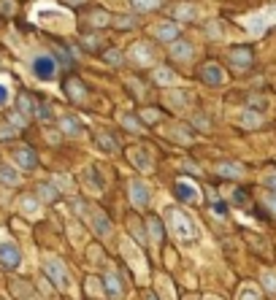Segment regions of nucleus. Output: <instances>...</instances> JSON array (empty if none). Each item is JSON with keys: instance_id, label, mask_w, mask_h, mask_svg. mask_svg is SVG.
I'll return each instance as SVG.
<instances>
[{"instance_id": "nucleus-8", "label": "nucleus", "mask_w": 276, "mask_h": 300, "mask_svg": "<svg viewBox=\"0 0 276 300\" xmlns=\"http://www.w3.org/2000/svg\"><path fill=\"white\" fill-rule=\"evenodd\" d=\"M203 81H206V84H214V87H219V84L225 81V73L219 71L217 62H209V65L203 68Z\"/></svg>"}, {"instance_id": "nucleus-35", "label": "nucleus", "mask_w": 276, "mask_h": 300, "mask_svg": "<svg viewBox=\"0 0 276 300\" xmlns=\"http://www.w3.org/2000/svg\"><path fill=\"white\" fill-rule=\"evenodd\" d=\"M265 203H268V208L276 214V195H265Z\"/></svg>"}, {"instance_id": "nucleus-6", "label": "nucleus", "mask_w": 276, "mask_h": 300, "mask_svg": "<svg viewBox=\"0 0 276 300\" xmlns=\"http://www.w3.org/2000/svg\"><path fill=\"white\" fill-rule=\"evenodd\" d=\"M176 198L182 200V203H198V189L192 187V184L187 181H176Z\"/></svg>"}, {"instance_id": "nucleus-17", "label": "nucleus", "mask_w": 276, "mask_h": 300, "mask_svg": "<svg viewBox=\"0 0 276 300\" xmlns=\"http://www.w3.org/2000/svg\"><path fill=\"white\" fill-rule=\"evenodd\" d=\"M68 95H71L73 100H84V87H82V81H76V79H71V81H68Z\"/></svg>"}, {"instance_id": "nucleus-38", "label": "nucleus", "mask_w": 276, "mask_h": 300, "mask_svg": "<svg viewBox=\"0 0 276 300\" xmlns=\"http://www.w3.org/2000/svg\"><path fill=\"white\" fill-rule=\"evenodd\" d=\"M265 184H268V187H274V189H276V173H271V176H265Z\"/></svg>"}, {"instance_id": "nucleus-2", "label": "nucleus", "mask_w": 276, "mask_h": 300, "mask_svg": "<svg viewBox=\"0 0 276 300\" xmlns=\"http://www.w3.org/2000/svg\"><path fill=\"white\" fill-rule=\"evenodd\" d=\"M43 273H46V276H49V281H52L57 289H68V287H71V279H68V271L63 268V262H60V260H54V257L43 260Z\"/></svg>"}, {"instance_id": "nucleus-12", "label": "nucleus", "mask_w": 276, "mask_h": 300, "mask_svg": "<svg viewBox=\"0 0 276 300\" xmlns=\"http://www.w3.org/2000/svg\"><path fill=\"white\" fill-rule=\"evenodd\" d=\"M214 171L219 173V176H225V179H238L241 173H244V165H235V162H219Z\"/></svg>"}, {"instance_id": "nucleus-24", "label": "nucleus", "mask_w": 276, "mask_h": 300, "mask_svg": "<svg viewBox=\"0 0 276 300\" xmlns=\"http://www.w3.org/2000/svg\"><path fill=\"white\" fill-rule=\"evenodd\" d=\"M154 79H157L160 84H173V71H168V68H157V71H154Z\"/></svg>"}, {"instance_id": "nucleus-41", "label": "nucleus", "mask_w": 276, "mask_h": 300, "mask_svg": "<svg viewBox=\"0 0 276 300\" xmlns=\"http://www.w3.org/2000/svg\"><path fill=\"white\" fill-rule=\"evenodd\" d=\"M68 6H79V3H84V0H65Z\"/></svg>"}, {"instance_id": "nucleus-42", "label": "nucleus", "mask_w": 276, "mask_h": 300, "mask_svg": "<svg viewBox=\"0 0 276 300\" xmlns=\"http://www.w3.org/2000/svg\"><path fill=\"white\" fill-rule=\"evenodd\" d=\"M147 300H157V298H154V295H149V298H147Z\"/></svg>"}, {"instance_id": "nucleus-5", "label": "nucleus", "mask_w": 276, "mask_h": 300, "mask_svg": "<svg viewBox=\"0 0 276 300\" xmlns=\"http://www.w3.org/2000/svg\"><path fill=\"white\" fill-rule=\"evenodd\" d=\"M130 192H133V203L138 208H144V206H149V200H152V195H149V187L144 181H130Z\"/></svg>"}, {"instance_id": "nucleus-32", "label": "nucleus", "mask_w": 276, "mask_h": 300, "mask_svg": "<svg viewBox=\"0 0 276 300\" xmlns=\"http://www.w3.org/2000/svg\"><path fill=\"white\" fill-rule=\"evenodd\" d=\"M117 24H119V27H133L135 19L133 17H117Z\"/></svg>"}, {"instance_id": "nucleus-36", "label": "nucleus", "mask_w": 276, "mask_h": 300, "mask_svg": "<svg viewBox=\"0 0 276 300\" xmlns=\"http://www.w3.org/2000/svg\"><path fill=\"white\" fill-rule=\"evenodd\" d=\"M244 195H247V192H244V189H241V192H235V195H233V203H238V206H241V203L247 200V198H244Z\"/></svg>"}, {"instance_id": "nucleus-39", "label": "nucleus", "mask_w": 276, "mask_h": 300, "mask_svg": "<svg viewBox=\"0 0 276 300\" xmlns=\"http://www.w3.org/2000/svg\"><path fill=\"white\" fill-rule=\"evenodd\" d=\"M144 119H149V122H154V119H157V114H154V111H144Z\"/></svg>"}, {"instance_id": "nucleus-4", "label": "nucleus", "mask_w": 276, "mask_h": 300, "mask_svg": "<svg viewBox=\"0 0 276 300\" xmlns=\"http://www.w3.org/2000/svg\"><path fill=\"white\" fill-rule=\"evenodd\" d=\"M19 262H22V252H19L17 243H11V241L0 243V265L14 271V268H19Z\"/></svg>"}, {"instance_id": "nucleus-7", "label": "nucleus", "mask_w": 276, "mask_h": 300, "mask_svg": "<svg viewBox=\"0 0 276 300\" xmlns=\"http://www.w3.org/2000/svg\"><path fill=\"white\" fill-rule=\"evenodd\" d=\"M14 160H17V162L22 165V168H36V165H38L36 152H33V149H27V146L14 149Z\"/></svg>"}, {"instance_id": "nucleus-19", "label": "nucleus", "mask_w": 276, "mask_h": 300, "mask_svg": "<svg viewBox=\"0 0 276 300\" xmlns=\"http://www.w3.org/2000/svg\"><path fill=\"white\" fill-rule=\"evenodd\" d=\"M0 181L19 184V173H14V168H8V165H0Z\"/></svg>"}, {"instance_id": "nucleus-44", "label": "nucleus", "mask_w": 276, "mask_h": 300, "mask_svg": "<svg viewBox=\"0 0 276 300\" xmlns=\"http://www.w3.org/2000/svg\"><path fill=\"white\" fill-rule=\"evenodd\" d=\"M187 300H195V298H187Z\"/></svg>"}, {"instance_id": "nucleus-10", "label": "nucleus", "mask_w": 276, "mask_h": 300, "mask_svg": "<svg viewBox=\"0 0 276 300\" xmlns=\"http://www.w3.org/2000/svg\"><path fill=\"white\" fill-rule=\"evenodd\" d=\"M192 54H195V49H192V43H187V41H176L170 46V57L173 60H192Z\"/></svg>"}, {"instance_id": "nucleus-9", "label": "nucleus", "mask_w": 276, "mask_h": 300, "mask_svg": "<svg viewBox=\"0 0 276 300\" xmlns=\"http://www.w3.org/2000/svg\"><path fill=\"white\" fill-rule=\"evenodd\" d=\"M60 130H63L65 136H73V138L84 133L82 122H79V119H73V117H63V119H60Z\"/></svg>"}, {"instance_id": "nucleus-34", "label": "nucleus", "mask_w": 276, "mask_h": 300, "mask_svg": "<svg viewBox=\"0 0 276 300\" xmlns=\"http://www.w3.org/2000/svg\"><path fill=\"white\" fill-rule=\"evenodd\" d=\"M6 100H8V87H6L3 81H0V106H3Z\"/></svg>"}, {"instance_id": "nucleus-21", "label": "nucleus", "mask_w": 276, "mask_h": 300, "mask_svg": "<svg viewBox=\"0 0 276 300\" xmlns=\"http://www.w3.org/2000/svg\"><path fill=\"white\" fill-rule=\"evenodd\" d=\"M19 111H22V114H27V117H30L33 111H36V106H33V100H30V95H27V92H22V95H19Z\"/></svg>"}, {"instance_id": "nucleus-29", "label": "nucleus", "mask_w": 276, "mask_h": 300, "mask_svg": "<svg viewBox=\"0 0 276 300\" xmlns=\"http://www.w3.org/2000/svg\"><path fill=\"white\" fill-rule=\"evenodd\" d=\"M14 136H17V130L11 124H0V138H14Z\"/></svg>"}, {"instance_id": "nucleus-3", "label": "nucleus", "mask_w": 276, "mask_h": 300, "mask_svg": "<svg viewBox=\"0 0 276 300\" xmlns=\"http://www.w3.org/2000/svg\"><path fill=\"white\" fill-rule=\"evenodd\" d=\"M33 73H36L41 81H52V79L57 76V62H54L49 54H38V57H33Z\"/></svg>"}, {"instance_id": "nucleus-20", "label": "nucleus", "mask_w": 276, "mask_h": 300, "mask_svg": "<svg viewBox=\"0 0 276 300\" xmlns=\"http://www.w3.org/2000/svg\"><path fill=\"white\" fill-rule=\"evenodd\" d=\"M98 143H100V149H106V152H119L117 141H114L111 136H106V133H100L98 136Z\"/></svg>"}, {"instance_id": "nucleus-31", "label": "nucleus", "mask_w": 276, "mask_h": 300, "mask_svg": "<svg viewBox=\"0 0 276 300\" xmlns=\"http://www.w3.org/2000/svg\"><path fill=\"white\" fill-rule=\"evenodd\" d=\"M36 114H38V119H43V122H49V119H52V111H49V106H38Z\"/></svg>"}, {"instance_id": "nucleus-1", "label": "nucleus", "mask_w": 276, "mask_h": 300, "mask_svg": "<svg viewBox=\"0 0 276 300\" xmlns=\"http://www.w3.org/2000/svg\"><path fill=\"white\" fill-rule=\"evenodd\" d=\"M163 217H165V224H168L170 236L176 238L182 246H195V243H198L200 230H198V224L192 222V217H190L187 211H182L179 206H168Z\"/></svg>"}, {"instance_id": "nucleus-11", "label": "nucleus", "mask_w": 276, "mask_h": 300, "mask_svg": "<svg viewBox=\"0 0 276 300\" xmlns=\"http://www.w3.org/2000/svg\"><path fill=\"white\" fill-rule=\"evenodd\" d=\"M230 60H233V65H238V71H247L249 65H252V52L249 49H233Z\"/></svg>"}, {"instance_id": "nucleus-16", "label": "nucleus", "mask_w": 276, "mask_h": 300, "mask_svg": "<svg viewBox=\"0 0 276 300\" xmlns=\"http://www.w3.org/2000/svg\"><path fill=\"white\" fill-rule=\"evenodd\" d=\"M130 6L138 11H154V8H160V0H130Z\"/></svg>"}, {"instance_id": "nucleus-28", "label": "nucleus", "mask_w": 276, "mask_h": 300, "mask_svg": "<svg viewBox=\"0 0 276 300\" xmlns=\"http://www.w3.org/2000/svg\"><path fill=\"white\" fill-rule=\"evenodd\" d=\"M238 300H260V295H257V289L244 287V289H241V295H238Z\"/></svg>"}, {"instance_id": "nucleus-22", "label": "nucleus", "mask_w": 276, "mask_h": 300, "mask_svg": "<svg viewBox=\"0 0 276 300\" xmlns=\"http://www.w3.org/2000/svg\"><path fill=\"white\" fill-rule=\"evenodd\" d=\"M119 122H122L125 127H130V130H133V133H144L141 122H138V119H133V117H130V114H122V117H119Z\"/></svg>"}, {"instance_id": "nucleus-18", "label": "nucleus", "mask_w": 276, "mask_h": 300, "mask_svg": "<svg viewBox=\"0 0 276 300\" xmlns=\"http://www.w3.org/2000/svg\"><path fill=\"white\" fill-rule=\"evenodd\" d=\"M38 198H41L43 203H54V200H57V192H54V187H49V184H41V187H38Z\"/></svg>"}, {"instance_id": "nucleus-15", "label": "nucleus", "mask_w": 276, "mask_h": 300, "mask_svg": "<svg viewBox=\"0 0 276 300\" xmlns=\"http://www.w3.org/2000/svg\"><path fill=\"white\" fill-rule=\"evenodd\" d=\"M103 287H106L108 295H114V298H119L122 295V287H119V279L114 276V273H108L106 279H103Z\"/></svg>"}, {"instance_id": "nucleus-27", "label": "nucleus", "mask_w": 276, "mask_h": 300, "mask_svg": "<svg viewBox=\"0 0 276 300\" xmlns=\"http://www.w3.org/2000/svg\"><path fill=\"white\" fill-rule=\"evenodd\" d=\"M263 287L268 289L271 295H276V276L274 273H263Z\"/></svg>"}, {"instance_id": "nucleus-26", "label": "nucleus", "mask_w": 276, "mask_h": 300, "mask_svg": "<svg viewBox=\"0 0 276 300\" xmlns=\"http://www.w3.org/2000/svg\"><path fill=\"white\" fill-rule=\"evenodd\" d=\"M260 122H263V119H260L257 114H244V117H241V124H244V127H257Z\"/></svg>"}, {"instance_id": "nucleus-33", "label": "nucleus", "mask_w": 276, "mask_h": 300, "mask_svg": "<svg viewBox=\"0 0 276 300\" xmlns=\"http://www.w3.org/2000/svg\"><path fill=\"white\" fill-rule=\"evenodd\" d=\"M176 17H198V11H195V8H179Z\"/></svg>"}, {"instance_id": "nucleus-25", "label": "nucleus", "mask_w": 276, "mask_h": 300, "mask_svg": "<svg viewBox=\"0 0 276 300\" xmlns=\"http://www.w3.org/2000/svg\"><path fill=\"white\" fill-rule=\"evenodd\" d=\"M135 57H138V60H141V62H152V57H154V54H152V49H149L147 46V43H141V46H135Z\"/></svg>"}, {"instance_id": "nucleus-23", "label": "nucleus", "mask_w": 276, "mask_h": 300, "mask_svg": "<svg viewBox=\"0 0 276 300\" xmlns=\"http://www.w3.org/2000/svg\"><path fill=\"white\" fill-rule=\"evenodd\" d=\"M147 227L152 230V238H154V241H163V224H160L154 217H149V219H147Z\"/></svg>"}, {"instance_id": "nucleus-40", "label": "nucleus", "mask_w": 276, "mask_h": 300, "mask_svg": "<svg viewBox=\"0 0 276 300\" xmlns=\"http://www.w3.org/2000/svg\"><path fill=\"white\" fill-rule=\"evenodd\" d=\"M214 211H217V214H225V203H214Z\"/></svg>"}, {"instance_id": "nucleus-14", "label": "nucleus", "mask_w": 276, "mask_h": 300, "mask_svg": "<svg viewBox=\"0 0 276 300\" xmlns=\"http://www.w3.org/2000/svg\"><path fill=\"white\" fill-rule=\"evenodd\" d=\"M92 224H95V230H98V236H108V233H111V222H108L100 211L92 214Z\"/></svg>"}, {"instance_id": "nucleus-13", "label": "nucleus", "mask_w": 276, "mask_h": 300, "mask_svg": "<svg viewBox=\"0 0 276 300\" xmlns=\"http://www.w3.org/2000/svg\"><path fill=\"white\" fill-rule=\"evenodd\" d=\"M154 36H157L160 41L170 43L173 38L179 36V27H176V24H170V22H168V24H163V27H154Z\"/></svg>"}, {"instance_id": "nucleus-30", "label": "nucleus", "mask_w": 276, "mask_h": 300, "mask_svg": "<svg viewBox=\"0 0 276 300\" xmlns=\"http://www.w3.org/2000/svg\"><path fill=\"white\" fill-rule=\"evenodd\" d=\"M103 57H106L111 65H122V54H119V52H106Z\"/></svg>"}, {"instance_id": "nucleus-37", "label": "nucleus", "mask_w": 276, "mask_h": 300, "mask_svg": "<svg viewBox=\"0 0 276 300\" xmlns=\"http://www.w3.org/2000/svg\"><path fill=\"white\" fill-rule=\"evenodd\" d=\"M11 122H14V124H19V127H22V124H24V117H22V114H14V117H11Z\"/></svg>"}, {"instance_id": "nucleus-43", "label": "nucleus", "mask_w": 276, "mask_h": 300, "mask_svg": "<svg viewBox=\"0 0 276 300\" xmlns=\"http://www.w3.org/2000/svg\"><path fill=\"white\" fill-rule=\"evenodd\" d=\"M206 300H217V298H206Z\"/></svg>"}]
</instances>
